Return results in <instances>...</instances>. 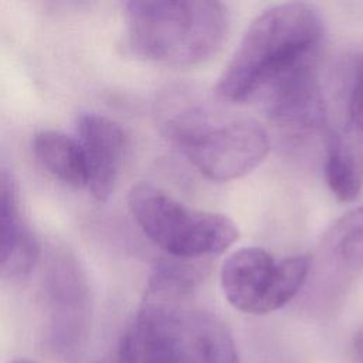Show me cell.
Segmentation results:
<instances>
[{
  "label": "cell",
  "instance_id": "cell-15",
  "mask_svg": "<svg viewBox=\"0 0 363 363\" xmlns=\"http://www.w3.org/2000/svg\"><path fill=\"white\" fill-rule=\"evenodd\" d=\"M353 352L357 363H363V328H360L353 336Z\"/></svg>",
  "mask_w": 363,
  "mask_h": 363
},
{
  "label": "cell",
  "instance_id": "cell-10",
  "mask_svg": "<svg viewBox=\"0 0 363 363\" xmlns=\"http://www.w3.org/2000/svg\"><path fill=\"white\" fill-rule=\"evenodd\" d=\"M38 257L37 238L21 218L16 179L0 159V275L21 278L31 272Z\"/></svg>",
  "mask_w": 363,
  "mask_h": 363
},
{
  "label": "cell",
  "instance_id": "cell-5",
  "mask_svg": "<svg viewBox=\"0 0 363 363\" xmlns=\"http://www.w3.org/2000/svg\"><path fill=\"white\" fill-rule=\"evenodd\" d=\"M309 265L306 255L277 261L264 248H240L230 254L221 267V289L235 309L265 315L282 308L299 292Z\"/></svg>",
  "mask_w": 363,
  "mask_h": 363
},
{
  "label": "cell",
  "instance_id": "cell-7",
  "mask_svg": "<svg viewBox=\"0 0 363 363\" xmlns=\"http://www.w3.org/2000/svg\"><path fill=\"white\" fill-rule=\"evenodd\" d=\"M48 312L47 340L62 357L74 356L84 345L89 328V286L77 259L65 252L50 257L44 272Z\"/></svg>",
  "mask_w": 363,
  "mask_h": 363
},
{
  "label": "cell",
  "instance_id": "cell-11",
  "mask_svg": "<svg viewBox=\"0 0 363 363\" xmlns=\"http://www.w3.org/2000/svg\"><path fill=\"white\" fill-rule=\"evenodd\" d=\"M325 179L339 201L354 200L363 187V133L347 126L328 138Z\"/></svg>",
  "mask_w": 363,
  "mask_h": 363
},
{
  "label": "cell",
  "instance_id": "cell-9",
  "mask_svg": "<svg viewBox=\"0 0 363 363\" xmlns=\"http://www.w3.org/2000/svg\"><path fill=\"white\" fill-rule=\"evenodd\" d=\"M86 189L98 201H105L113 191L125 153V133L112 119L98 113H82L77 123Z\"/></svg>",
  "mask_w": 363,
  "mask_h": 363
},
{
  "label": "cell",
  "instance_id": "cell-16",
  "mask_svg": "<svg viewBox=\"0 0 363 363\" xmlns=\"http://www.w3.org/2000/svg\"><path fill=\"white\" fill-rule=\"evenodd\" d=\"M10 363H37V362H34V360H31V359H24V357H21V359L11 360Z\"/></svg>",
  "mask_w": 363,
  "mask_h": 363
},
{
  "label": "cell",
  "instance_id": "cell-6",
  "mask_svg": "<svg viewBox=\"0 0 363 363\" xmlns=\"http://www.w3.org/2000/svg\"><path fill=\"white\" fill-rule=\"evenodd\" d=\"M186 301L146 289L119 342V363H191L200 311Z\"/></svg>",
  "mask_w": 363,
  "mask_h": 363
},
{
  "label": "cell",
  "instance_id": "cell-13",
  "mask_svg": "<svg viewBox=\"0 0 363 363\" xmlns=\"http://www.w3.org/2000/svg\"><path fill=\"white\" fill-rule=\"evenodd\" d=\"M191 363H241L230 332L204 312L199 315Z\"/></svg>",
  "mask_w": 363,
  "mask_h": 363
},
{
  "label": "cell",
  "instance_id": "cell-2",
  "mask_svg": "<svg viewBox=\"0 0 363 363\" xmlns=\"http://www.w3.org/2000/svg\"><path fill=\"white\" fill-rule=\"evenodd\" d=\"M126 40L130 51L147 61L190 68L211 60L223 47L230 14L213 0L128 1Z\"/></svg>",
  "mask_w": 363,
  "mask_h": 363
},
{
  "label": "cell",
  "instance_id": "cell-3",
  "mask_svg": "<svg viewBox=\"0 0 363 363\" xmlns=\"http://www.w3.org/2000/svg\"><path fill=\"white\" fill-rule=\"evenodd\" d=\"M160 126L197 172L214 182L245 176L269 149L268 135L255 119L201 105H170Z\"/></svg>",
  "mask_w": 363,
  "mask_h": 363
},
{
  "label": "cell",
  "instance_id": "cell-1",
  "mask_svg": "<svg viewBox=\"0 0 363 363\" xmlns=\"http://www.w3.org/2000/svg\"><path fill=\"white\" fill-rule=\"evenodd\" d=\"M323 38V20L309 3H284L262 11L244 33L220 75L216 94L244 102L274 78L315 58Z\"/></svg>",
  "mask_w": 363,
  "mask_h": 363
},
{
  "label": "cell",
  "instance_id": "cell-14",
  "mask_svg": "<svg viewBox=\"0 0 363 363\" xmlns=\"http://www.w3.org/2000/svg\"><path fill=\"white\" fill-rule=\"evenodd\" d=\"M349 125L363 133V52L359 55L349 96Z\"/></svg>",
  "mask_w": 363,
  "mask_h": 363
},
{
  "label": "cell",
  "instance_id": "cell-12",
  "mask_svg": "<svg viewBox=\"0 0 363 363\" xmlns=\"http://www.w3.org/2000/svg\"><path fill=\"white\" fill-rule=\"evenodd\" d=\"M33 152L55 179L72 187L86 186L85 164L75 138L57 130H43L33 139Z\"/></svg>",
  "mask_w": 363,
  "mask_h": 363
},
{
  "label": "cell",
  "instance_id": "cell-4",
  "mask_svg": "<svg viewBox=\"0 0 363 363\" xmlns=\"http://www.w3.org/2000/svg\"><path fill=\"white\" fill-rule=\"evenodd\" d=\"M128 207L143 234L180 261L218 255L238 238L231 218L191 208L147 183L129 190Z\"/></svg>",
  "mask_w": 363,
  "mask_h": 363
},
{
  "label": "cell",
  "instance_id": "cell-8",
  "mask_svg": "<svg viewBox=\"0 0 363 363\" xmlns=\"http://www.w3.org/2000/svg\"><path fill=\"white\" fill-rule=\"evenodd\" d=\"M265 113L292 130H312L325 121L318 57L306 60L268 82L255 96Z\"/></svg>",
  "mask_w": 363,
  "mask_h": 363
}]
</instances>
